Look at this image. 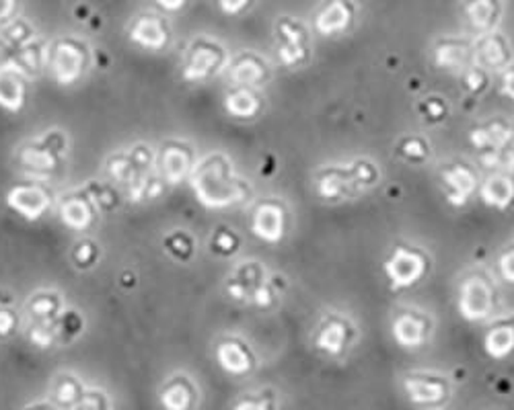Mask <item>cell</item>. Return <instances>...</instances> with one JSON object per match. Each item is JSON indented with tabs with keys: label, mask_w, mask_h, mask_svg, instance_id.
<instances>
[{
	"label": "cell",
	"mask_w": 514,
	"mask_h": 410,
	"mask_svg": "<svg viewBox=\"0 0 514 410\" xmlns=\"http://www.w3.org/2000/svg\"><path fill=\"white\" fill-rule=\"evenodd\" d=\"M192 187L198 201L208 209H225L247 197L243 181L233 172V164L225 154H208L194 164Z\"/></svg>",
	"instance_id": "obj_1"
},
{
	"label": "cell",
	"mask_w": 514,
	"mask_h": 410,
	"mask_svg": "<svg viewBox=\"0 0 514 410\" xmlns=\"http://www.w3.org/2000/svg\"><path fill=\"white\" fill-rule=\"evenodd\" d=\"M88 64H91V51L87 43L76 37H60L48 43L46 68L58 85H73L87 72Z\"/></svg>",
	"instance_id": "obj_2"
},
{
	"label": "cell",
	"mask_w": 514,
	"mask_h": 410,
	"mask_svg": "<svg viewBox=\"0 0 514 410\" xmlns=\"http://www.w3.org/2000/svg\"><path fill=\"white\" fill-rule=\"evenodd\" d=\"M226 49L219 42L198 37L189 43L181 62V76L189 82L208 80L211 76L222 72L226 68Z\"/></svg>",
	"instance_id": "obj_3"
},
{
	"label": "cell",
	"mask_w": 514,
	"mask_h": 410,
	"mask_svg": "<svg viewBox=\"0 0 514 410\" xmlns=\"http://www.w3.org/2000/svg\"><path fill=\"white\" fill-rule=\"evenodd\" d=\"M274 35H276V56L282 66L295 68L309 60L311 40L309 31L304 27L303 21H298V19L288 15L278 17Z\"/></svg>",
	"instance_id": "obj_4"
},
{
	"label": "cell",
	"mask_w": 514,
	"mask_h": 410,
	"mask_svg": "<svg viewBox=\"0 0 514 410\" xmlns=\"http://www.w3.org/2000/svg\"><path fill=\"white\" fill-rule=\"evenodd\" d=\"M494 310V292L484 275H469L459 290V312L469 323L490 318Z\"/></svg>",
	"instance_id": "obj_5"
},
{
	"label": "cell",
	"mask_w": 514,
	"mask_h": 410,
	"mask_svg": "<svg viewBox=\"0 0 514 410\" xmlns=\"http://www.w3.org/2000/svg\"><path fill=\"white\" fill-rule=\"evenodd\" d=\"M426 265L428 262L424 254L411 251V248L397 247L385 261V275L393 290H405L424 277Z\"/></svg>",
	"instance_id": "obj_6"
},
{
	"label": "cell",
	"mask_w": 514,
	"mask_h": 410,
	"mask_svg": "<svg viewBox=\"0 0 514 410\" xmlns=\"http://www.w3.org/2000/svg\"><path fill=\"white\" fill-rule=\"evenodd\" d=\"M357 21L354 0H323L313 15V29L323 37H335L352 29Z\"/></svg>",
	"instance_id": "obj_7"
},
{
	"label": "cell",
	"mask_w": 514,
	"mask_h": 410,
	"mask_svg": "<svg viewBox=\"0 0 514 410\" xmlns=\"http://www.w3.org/2000/svg\"><path fill=\"white\" fill-rule=\"evenodd\" d=\"M512 62L509 40L498 31L478 35L473 42V64L481 70H506Z\"/></svg>",
	"instance_id": "obj_8"
},
{
	"label": "cell",
	"mask_w": 514,
	"mask_h": 410,
	"mask_svg": "<svg viewBox=\"0 0 514 410\" xmlns=\"http://www.w3.org/2000/svg\"><path fill=\"white\" fill-rule=\"evenodd\" d=\"M52 194L37 183L17 185L6 195V203L11 205V209H15L27 220H40L52 208Z\"/></svg>",
	"instance_id": "obj_9"
},
{
	"label": "cell",
	"mask_w": 514,
	"mask_h": 410,
	"mask_svg": "<svg viewBox=\"0 0 514 410\" xmlns=\"http://www.w3.org/2000/svg\"><path fill=\"white\" fill-rule=\"evenodd\" d=\"M228 80L239 88H259L270 79V68L253 51H243L226 64Z\"/></svg>",
	"instance_id": "obj_10"
},
{
	"label": "cell",
	"mask_w": 514,
	"mask_h": 410,
	"mask_svg": "<svg viewBox=\"0 0 514 410\" xmlns=\"http://www.w3.org/2000/svg\"><path fill=\"white\" fill-rule=\"evenodd\" d=\"M434 64L449 72H465L473 66V42L465 37H441L433 48Z\"/></svg>",
	"instance_id": "obj_11"
},
{
	"label": "cell",
	"mask_w": 514,
	"mask_h": 410,
	"mask_svg": "<svg viewBox=\"0 0 514 410\" xmlns=\"http://www.w3.org/2000/svg\"><path fill=\"white\" fill-rule=\"evenodd\" d=\"M130 40L141 48L152 51L167 48L171 42V27L167 19L157 15V12H144V15L136 17L130 29Z\"/></svg>",
	"instance_id": "obj_12"
},
{
	"label": "cell",
	"mask_w": 514,
	"mask_h": 410,
	"mask_svg": "<svg viewBox=\"0 0 514 410\" xmlns=\"http://www.w3.org/2000/svg\"><path fill=\"white\" fill-rule=\"evenodd\" d=\"M461 15L469 25V29L478 35L496 31L504 15L502 0H463Z\"/></svg>",
	"instance_id": "obj_13"
},
{
	"label": "cell",
	"mask_w": 514,
	"mask_h": 410,
	"mask_svg": "<svg viewBox=\"0 0 514 410\" xmlns=\"http://www.w3.org/2000/svg\"><path fill=\"white\" fill-rule=\"evenodd\" d=\"M158 171L165 183H181L194 171V154L183 142H167L158 154Z\"/></svg>",
	"instance_id": "obj_14"
},
{
	"label": "cell",
	"mask_w": 514,
	"mask_h": 410,
	"mask_svg": "<svg viewBox=\"0 0 514 410\" xmlns=\"http://www.w3.org/2000/svg\"><path fill=\"white\" fill-rule=\"evenodd\" d=\"M284 228H287V217L278 203H259L253 211L251 232L256 239L268 242V245H276L284 239Z\"/></svg>",
	"instance_id": "obj_15"
},
{
	"label": "cell",
	"mask_w": 514,
	"mask_h": 410,
	"mask_svg": "<svg viewBox=\"0 0 514 410\" xmlns=\"http://www.w3.org/2000/svg\"><path fill=\"white\" fill-rule=\"evenodd\" d=\"M442 183L447 187V201L455 208H463L478 189V177L467 164H450L442 169Z\"/></svg>",
	"instance_id": "obj_16"
},
{
	"label": "cell",
	"mask_w": 514,
	"mask_h": 410,
	"mask_svg": "<svg viewBox=\"0 0 514 410\" xmlns=\"http://www.w3.org/2000/svg\"><path fill=\"white\" fill-rule=\"evenodd\" d=\"M315 189L317 195L323 197L327 201H338L344 197L358 194V185L354 183V178L348 171V166H332V169L319 171L315 177Z\"/></svg>",
	"instance_id": "obj_17"
},
{
	"label": "cell",
	"mask_w": 514,
	"mask_h": 410,
	"mask_svg": "<svg viewBox=\"0 0 514 410\" xmlns=\"http://www.w3.org/2000/svg\"><path fill=\"white\" fill-rule=\"evenodd\" d=\"M27 97V76L11 60L0 64V107L6 111H21Z\"/></svg>",
	"instance_id": "obj_18"
},
{
	"label": "cell",
	"mask_w": 514,
	"mask_h": 410,
	"mask_svg": "<svg viewBox=\"0 0 514 410\" xmlns=\"http://www.w3.org/2000/svg\"><path fill=\"white\" fill-rule=\"evenodd\" d=\"M62 156H58L50 146L42 140L25 144L19 148V163L31 177H52V172L58 169Z\"/></svg>",
	"instance_id": "obj_19"
},
{
	"label": "cell",
	"mask_w": 514,
	"mask_h": 410,
	"mask_svg": "<svg viewBox=\"0 0 514 410\" xmlns=\"http://www.w3.org/2000/svg\"><path fill=\"white\" fill-rule=\"evenodd\" d=\"M393 338L399 347L403 349H416L426 341V332H428V324L426 320L418 316L414 312H403L393 320L391 326Z\"/></svg>",
	"instance_id": "obj_20"
},
{
	"label": "cell",
	"mask_w": 514,
	"mask_h": 410,
	"mask_svg": "<svg viewBox=\"0 0 514 410\" xmlns=\"http://www.w3.org/2000/svg\"><path fill=\"white\" fill-rule=\"evenodd\" d=\"M11 62L15 64L27 79L37 76L48 64V43H43L40 37H31L27 43H23L21 48L12 51Z\"/></svg>",
	"instance_id": "obj_21"
},
{
	"label": "cell",
	"mask_w": 514,
	"mask_h": 410,
	"mask_svg": "<svg viewBox=\"0 0 514 410\" xmlns=\"http://www.w3.org/2000/svg\"><path fill=\"white\" fill-rule=\"evenodd\" d=\"M60 217L68 228L73 230H88L93 226L95 217H97V209L93 208V203L87 200V195L74 194L68 195L65 201L60 203Z\"/></svg>",
	"instance_id": "obj_22"
},
{
	"label": "cell",
	"mask_w": 514,
	"mask_h": 410,
	"mask_svg": "<svg viewBox=\"0 0 514 410\" xmlns=\"http://www.w3.org/2000/svg\"><path fill=\"white\" fill-rule=\"evenodd\" d=\"M479 197L487 208L506 209L514 201V178L510 175H502V172H492L481 183Z\"/></svg>",
	"instance_id": "obj_23"
},
{
	"label": "cell",
	"mask_w": 514,
	"mask_h": 410,
	"mask_svg": "<svg viewBox=\"0 0 514 410\" xmlns=\"http://www.w3.org/2000/svg\"><path fill=\"white\" fill-rule=\"evenodd\" d=\"M512 140V130L504 121H490V124L475 127L472 132V144L479 150L506 148Z\"/></svg>",
	"instance_id": "obj_24"
},
{
	"label": "cell",
	"mask_w": 514,
	"mask_h": 410,
	"mask_svg": "<svg viewBox=\"0 0 514 410\" xmlns=\"http://www.w3.org/2000/svg\"><path fill=\"white\" fill-rule=\"evenodd\" d=\"M217 361L233 376H243L251 369V357L239 341H222L217 347Z\"/></svg>",
	"instance_id": "obj_25"
},
{
	"label": "cell",
	"mask_w": 514,
	"mask_h": 410,
	"mask_svg": "<svg viewBox=\"0 0 514 410\" xmlns=\"http://www.w3.org/2000/svg\"><path fill=\"white\" fill-rule=\"evenodd\" d=\"M225 109L234 119H251L262 109V99L253 88H234L225 97Z\"/></svg>",
	"instance_id": "obj_26"
},
{
	"label": "cell",
	"mask_w": 514,
	"mask_h": 410,
	"mask_svg": "<svg viewBox=\"0 0 514 410\" xmlns=\"http://www.w3.org/2000/svg\"><path fill=\"white\" fill-rule=\"evenodd\" d=\"M408 399L416 405H434L444 399V386L436 380H428V377H408L403 382Z\"/></svg>",
	"instance_id": "obj_27"
},
{
	"label": "cell",
	"mask_w": 514,
	"mask_h": 410,
	"mask_svg": "<svg viewBox=\"0 0 514 410\" xmlns=\"http://www.w3.org/2000/svg\"><path fill=\"white\" fill-rule=\"evenodd\" d=\"M346 338H348L346 324L341 323V320H329V323L323 324L321 330L317 332L315 345L317 349L323 351V353L340 355L346 347Z\"/></svg>",
	"instance_id": "obj_28"
},
{
	"label": "cell",
	"mask_w": 514,
	"mask_h": 410,
	"mask_svg": "<svg viewBox=\"0 0 514 410\" xmlns=\"http://www.w3.org/2000/svg\"><path fill=\"white\" fill-rule=\"evenodd\" d=\"M484 349L492 359H504L514 351V326L496 324L487 330L484 338Z\"/></svg>",
	"instance_id": "obj_29"
},
{
	"label": "cell",
	"mask_w": 514,
	"mask_h": 410,
	"mask_svg": "<svg viewBox=\"0 0 514 410\" xmlns=\"http://www.w3.org/2000/svg\"><path fill=\"white\" fill-rule=\"evenodd\" d=\"M29 314L35 323H48L54 324L60 316L62 302L60 296L54 292H40L29 300Z\"/></svg>",
	"instance_id": "obj_30"
},
{
	"label": "cell",
	"mask_w": 514,
	"mask_h": 410,
	"mask_svg": "<svg viewBox=\"0 0 514 410\" xmlns=\"http://www.w3.org/2000/svg\"><path fill=\"white\" fill-rule=\"evenodd\" d=\"M82 392H85V388H82V383L79 380H76L74 376L65 374V376H60L58 380L54 382L52 399L56 402V406H60V408H74L76 405H79Z\"/></svg>",
	"instance_id": "obj_31"
},
{
	"label": "cell",
	"mask_w": 514,
	"mask_h": 410,
	"mask_svg": "<svg viewBox=\"0 0 514 410\" xmlns=\"http://www.w3.org/2000/svg\"><path fill=\"white\" fill-rule=\"evenodd\" d=\"M194 402V392L188 382L173 380L161 392V405L165 410H189Z\"/></svg>",
	"instance_id": "obj_32"
},
{
	"label": "cell",
	"mask_w": 514,
	"mask_h": 410,
	"mask_svg": "<svg viewBox=\"0 0 514 410\" xmlns=\"http://www.w3.org/2000/svg\"><path fill=\"white\" fill-rule=\"evenodd\" d=\"M31 37H35V31L31 29V25L23 19H15V21L6 23L3 29H0V48L9 49L11 54L17 48H21L23 43H27Z\"/></svg>",
	"instance_id": "obj_33"
},
{
	"label": "cell",
	"mask_w": 514,
	"mask_h": 410,
	"mask_svg": "<svg viewBox=\"0 0 514 410\" xmlns=\"http://www.w3.org/2000/svg\"><path fill=\"white\" fill-rule=\"evenodd\" d=\"M105 169H107V175H110L113 181L122 183V185H126V187H128L130 183H134L136 178L142 175V172L134 166V163H132L128 152L113 154V156L107 160Z\"/></svg>",
	"instance_id": "obj_34"
},
{
	"label": "cell",
	"mask_w": 514,
	"mask_h": 410,
	"mask_svg": "<svg viewBox=\"0 0 514 410\" xmlns=\"http://www.w3.org/2000/svg\"><path fill=\"white\" fill-rule=\"evenodd\" d=\"M479 163L490 172H502V175H514V150L496 148L486 150L481 154Z\"/></svg>",
	"instance_id": "obj_35"
},
{
	"label": "cell",
	"mask_w": 514,
	"mask_h": 410,
	"mask_svg": "<svg viewBox=\"0 0 514 410\" xmlns=\"http://www.w3.org/2000/svg\"><path fill=\"white\" fill-rule=\"evenodd\" d=\"M82 194L87 195V200L93 203V208L97 211H111L118 205V194L104 183H88Z\"/></svg>",
	"instance_id": "obj_36"
},
{
	"label": "cell",
	"mask_w": 514,
	"mask_h": 410,
	"mask_svg": "<svg viewBox=\"0 0 514 410\" xmlns=\"http://www.w3.org/2000/svg\"><path fill=\"white\" fill-rule=\"evenodd\" d=\"M82 318L79 316V312H66L65 316H58V320L54 323V332L56 338H65V341H73V338L82 330Z\"/></svg>",
	"instance_id": "obj_37"
},
{
	"label": "cell",
	"mask_w": 514,
	"mask_h": 410,
	"mask_svg": "<svg viewBox=\"0 0 514 410\" xmlns=\"http://www.w3.org/2000/svg\"><path fill=\"white\" fill-rule=\"evenodd\" d=\"M397 152H399V156H402L403 160H410V163H424L430 150L422 138L411 136V138L402 140Z\"/></svg>",
	"instance_id": "obj_38"
},
{
	"label": "cell",
	"mask_w": 514,
	"mask_h": 410,
	"mask_svg": "<svg viewBox=\"0 0 514 410\" xmlns=\"http://www.w3.org/2000/svg\"><path fill=\"white\" fill-rule=\"evenodd\" d=\"M165 247H167V251L171 256H173V259H180V261H188L194 253L192 239H189V236L183 234V232H175V234L167 236Z\"/></svg>",
	"instance_id": "obj_39"
},
{
	"label": "cell",
	"mask_w": 514,
	"mask_h": 410,
	"mask_svg": "<svg viewBox=\"0 0 514 410\" xmlns=\"http://www.w3.org/2000/svg\"><path fill=\"white\" fill-rule=\"evenodd\" d=\"M73 410H111V402L107 394L99 388H88L82 392L79 405Z\"/></svg>",
	"instance_id": "obj_40"
},
{
	"label": "cell",
	"mask_w": 514,
	"mask_h": 410,
	"mask_svg": "<svg viewBox=\"0 0 514 410\" xmlns=\"http://www.w3.org/2000/svg\"><path fill=\"white\" fill-rule=\"evenodd\" d=\"M128 154H130L132 163H134V166L142 172V175H150V169L157 163V156H155V152H152V148H149L147 144L141 142V144H136Z\"/></svg>",
	"instance_id": "obj_41"
},
{
	"label": "cell",
	"mask_w": 514,
	"mask_h": 410,
	"mask_svg": "<svg viewBox=\"0 0 514 410\" xmlns=\"http://www.w3.org/2000/svg\"><path fill=\"white\" fill-rule=\"evenodd\" d=\"M56 338V332H54V324H48V323H34L29 329V341L35 345V347L40 349H48L52 347Z\"/></svg>",
	"instance_id": "obj_42"
},
{
	"label": "cell",
	"mask_w": 514,
	"mask_h": 410,
	"mask_svg": "<svg viewBox=\"0 0 514 410\" xmlns=\"http://www.w3.org/2000/svg\"><path fill=\"white\" fill-rule=\"evenodd\" d=\"M73 256H74L76 265H79L81 269H87V267H91L95 261H97L99 248L91 240H82V242H79V245H76Z\"/></svg>",
	"instance_id": "obj_43"
},
{
	"label": "cell",
	"mask_w": 514,
	"mask_h": 410,
	"mask_svg": "<svg viewBox=\"0 0 514 410\" xmlns=\"http://www.w3.org/2000/svg\"><path fill=\"white\" fill-rule=\"evenodd\" d=\"M239 239L237 234L231 232V230H219L217 234L212 236V251H217L219 254H231L237 251Z\"/></svg>",
	"instance_id": "obj_44"
},
{
	"label": "cell",
	"mask_w": 514,
	"mask_h": 410,
	"mask_svg": "<svg viewBox=\"0 0 514 410\" xmlns=\"http://www.w3.org/2000/svg\"><path fill=\"white\" fill-rule=\"evenodd\" d=\"M420 111L424 115V119L430 121V124H439V121L447 118V102L441 101L439 97H430L424 101Z\"/></svg>",
	"instance_id": "obj_45"
},
{
	"label": "cell",
	"mask_w": 514,
	"mask_h": 410,
	"mask_svg": "<svg viewBox=\"0 0 514 410\" xmlns=\"http://www.w3.org/2000/svg\"><path fill=\"white\" fill-rule=\"evenodd\" d=\"M463 82H465V87L469 88L472 93H481L486 87V72L481 70L479 66H469L465 72H463Z\"/></svg>",
	"instance_id": "obj_46"
},
{
	"label": "cell",
	"mask_w": 514,
	"mask_h": 410,
	"mask_svg": "<svg viewBox=\"0 0 514 410\" xmlns=\"http://www.w3.org/2000/svg\"><path fill=\"white\" fill-rule=\"evenodd\" d=\"M219 3V9L225 12V15H241V12H245V11H249L253 3L256 0H217Z\"/></svg>",
	"instance_id": "obj_47"
},
{
	"label": "cell",
	"mask_w": 514,
	"mask_h": 410,
	"mask_svg": "<svg viewBox=\"0 0 514 410\" xmlns=\"http://www.w3.org/2000/svg\"><path fill=\"white\" fill-rule=\"evenodd\" d=\"M17 323H19L17 314L12 312L11 308L0 306V337L12 335V332H15V329H17Z\"/></svg>",
	"instance_id": "obj_48"
},
{
	"label": "cell",
	"mask_w": 514,
	"mask_h": 410,
	"mask_svg": "<svg viewBox=\"0 0 514 410\" xmlns=\"http://www.w3.org/2000/svg\"><path fill=\"white\" fill-rule=\"evenodd\" d=\"M498 269H500V275H502L509 284H514V248H509V251H504L502 254H500Z\"/></svg>",
	"instance_id": "obj_49"
},
{
	"label": "cell",
	"mask_w": 514,
	"mask_h": 410,
	"mask_svg": "<svg viewBox=\"0 0 514 410\" xmlns=\"http://www.w3.org/2000/svg\"><path fill=\"white\" fill-rule=\"evenodd\" d=\"M15 9L17 0H0V29L11 21L12 15H15Z\"/></svg>",
	"instance_id": "obj_50"
},
{
	"label": "cell",
	"mask_w": 514,
	"mask_h": 410,
	"mask_svg": "<svg viewBox=\"0 0 514 410\" xmlns=\"http://www.w3.org/2000/svg\"><path fill=\"white\" fill-rule=\"evenodd\" d=\"M502 93L504 97H509L510 101H514V68H506L504 74H502Z\"/></svg>",
	"instance_id": "obj_51"
},
{
	"label": "cell",
	"mask_w": 514,
	"mask_h": 410,
	"mask_svg": "<svg viewBox=\"0 0 514 410\" xmlns=\"http://www.w3.org/2000/svg\"><path fill=\"white\" fill-rule=\"evenodd\" d=\"M155 3L161 6L163 11H169V12H177L181 11L183 6H186L188 0H155Z\"/></svg>",
	"instance_id": "obj_52"
},
{
	"label": "cell",
	"mask_w": 514,
	"mask_h": 410,
	"mask_svg": "<svg viewBox=\"0 0 514 410\" xmlns=\"http://www.w3.org/2000/svg\"><path fill=\"white\" fill-rule=\"evenodd\" d=\"M234 410H270V406L265 402H257V400H243L239 402Z\"/></svg>",
	"instance_id": "obj_53"
},
{
	"label": "cell",
	"mask_w": 514,
	"mask_h": 410,
	"mask_svg": "<svg viewBox=\"0 0 514 410\" xmlns=\"http://www.w3.org/2000/svg\"><path fill=\"white\" fill-rule=\"evenodd\" d=\"M27 410H60V408L54 405H35V406H29Z\"/></svg>",
	"instance_id": "obj_54"
},
{
	"label": "cell",
	"mask_w": 514,
	"mask_h": 410,
	"mask_svg": "<svg viewBox=\"0 0 514 410\" xmlns=\"http://www.w3.org/2000/svg\"><path fill=\"white\" fill-rule=\"evenodd\" d=\"M512 138H514V132H512Z\"/></svg>",
	"instance_id": "obj_55"
}]
</instances>
